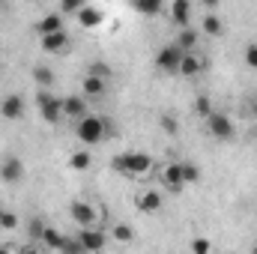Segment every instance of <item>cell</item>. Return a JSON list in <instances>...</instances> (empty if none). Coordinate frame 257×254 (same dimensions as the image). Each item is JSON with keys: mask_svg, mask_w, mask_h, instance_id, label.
Masks as SVG:
<instances>
[{"mask_svg": "<svg viewBox=\"0 0 257 254\" xmlns=\"http://www.w3.org/2000/svg\"><path fill=\"white\" fill-rule=\"evenodd\" d=\"M69 218H72L78 227H93V221L99 218V212H96V206L87 203V200H72V203H69Z\"/></svg>", "mask_w": 257, "mask_h": 254, "instance_id": "cell-6", "label": "cell"}, {"mask_svg": "<svg viewBox=\"0 0 257 254\" xmlns=\"http://www.w3.org/2000/svg\"><path fill=\"white\" fill-rule=\"evenodd\" d=\"M39 242H42L45 248H51V251L60 254V248L66 245V233H60L57 227H48V224H45V230H42V239H39Z\"/></svg>", "mask_w": 257, "mask_h": 254, "instance_id": "cell-21", "label": "cell"}, {"mask_svg": "<svg viewBox=\"0 0 257 254\" xmlns=\"http://www.w3.org/2000/svg\"><path fill=\"white\" fill-rule=\"evenodd\" d=\"M162 183L168 186V191H174V194H180V191L186 189V183H183V168H180V162H171V165H165V171H162Z\"/></svg>", "mask_w": 257, "mask_h": 254, "instance_id": "cell-13", "label": "cell"}, {"mask_svg": "<svg viewBox=\"0 0 257 254\" xmlns=\"http://www.w3.org/2000/svg\"><path fill=\"white\" fill-rule=\"evenodd\" d=\"M171 18H174V24L183 30V27H192L189 24V18H192V3L189 0H174L171 3Z\"/></svg>", "mask_w": 257, "mask_h": 254, "instance_id": "cell-17", "label": "cell"}, {"mask_svg": "<svg viewBox=\"0 0 257 254\" xmlns=\"http://www.w3.org/2000/svg\"><path fill=\"white\" fill-rule=\"evenodd\" d=\"M254 138H257V126H254Z\"/></svg>", "mask_w": 257, "mask_h": 254, "instance_id": "cell-40", "label": "cell"}, {"mask_svg": "<svg viewBox=\"0 0 257 254\" xmlns=\"http://www.w3.org/2000/svg\"><path fill=\"white\" fill-rule=\"evenodd\" d=\"M180 168H183V183H186V186L200 183V168H197L194 162H180Z\"/></svg>", "mask_w": 257, "mask_h": 254, "instance_id": "cell-27", "label": "cell"}, {"mask_svg": "<svg viewBox=\"0 0 257 254\" xmlns=\"http://www.w3.org/2000/svg\"><path fill=\"white\" fill-rule=\"evenodd\" d=\"M200 72H203V60H200L194 51H192V54H183L177 75H183V78H194V75H200Z\"/></svg>", "mask_w": 257, "mask_h": 254, "instance_id": "cell-20", "label": "cell"}, {"mask_svg": "<svg viewBox=\"0 0 257 254\" xmlns=\"http://www.w3.org/2000/svg\"><path fill=\"white\" fill-rule=\"evenodd\" d=\"M0 227L3 230H15L18 227V215L12 209H0Z\"/></svg>", "mask_w": 257, "mask_h": 254, "instance_id": "cell-30", "label": "cell"}, {"mask_svg": "<svg viewBox=\"0 0 257 254\" xmlns=\"http://www.w3.org/2000/svg\"><path fill=\"white\" fill-rule=\"evenodd\" d=\"M75 135L81 144H99L105 135H108V117H99V114H87L84 120L75 123Z\"/></svg>", "mask_w": 257, "mask_h": 254, "instance_id": "cell-2", "label": "cell"}, {"mask_svg": "<svg viewBox=\"0 0 257 254\" xmlns=\"http://www.w3.org/2000/svg\"><path fill=\"white\" fill-rule=\"evenodd\" d=\"M180 60H183V51H180L174 42H168V45H162L159 54H156V69L165 72V75H177Z\"/></svg>", "mask_w": 257, "mask_h": 254, "instance_id": "cell-5", "label": "cell"}, {"mask_svg": "<svg viewBox=\"0 0 257 254\" xmlns=\"http://www.w3.org/2000/svg\"><path fill=\"white\" fill-rule=\"evenodd\" d=\"M42 230H45V224L39 218H33L30 221V239H42Z\"/></svg>", "mask_w": 257, "mask_h": 254, "instance_id": "cell-35", "label": "cell"}, {"mask_svg": "<svg viewBox=\"0 0 257 254\" xmlns=\"http://www.w3.org/2000/svg\"><path fill=\"white\" fill-rule=\"evenodd\" d=\"M251 254H257V245H254V248H251Z\"/></svg>", "mask_w": 257, "mask_h": 254, "instance_id": "cell-39", "label": "cell"}, {"mask_svg": "<svg viewBox=\"0 0 257 254\" xmlns=\"http://www.w3.org/2000/svg\"><path fill=\"white\" fill-rule=\"evenodd\" d=\"M0 254H12V251H9V248H6V245H0Z\"/></svg>", "mask_w": 257, "mask_h": 254, "instance_id": "cell-38", "label": "cell"}, {"mask_svg": "<svg viewBox=\"0 0 257 254\" xmlns=\"http://www.w3.org/2000/svg\"><path fill=\"white\" fill-rule=\"evenodd\" d=\"M197 39H200V33H197L194 27H183V30H177V39H174V45H177L183 54H192L194 45H197Z\"/></svg>", "mask_w": 257, "mask_h": 254, "instance_id": "cell-19", "label": "cell"}, {"mask_svg": "<svg viewBox=\"0 0 257 254\" xmlns=\"http://www.w3.org/2000/svg\"><path fill=\"white\" fill-rule=\"evenodd\" d=\"M81 6H84L81 0H63V3H60V15H78Z\"/></svg>", "mask_w": 257, "mask_h": 254, "instance_id": "cell-32", "label": "cell"}, {"mask_svg": "<svg viewBox=\"0 0 257 254\" xmlns=\"http://www.w3.org/2000/svg\"><path fill=\"white\" fill-rule=\"evenodd\" d=\"M111 239H114V242H120V245L135 242V227L126 224V221H117V224H114V230H111Z\"/></svg>", "mask_w": 257, "mask_h": 254, "instance_id": "cell-22", "label": "cell"}, {"mask_svg": "<svg viewBox=\"0 0 257 254\" xmlns=\"http://www.w3.org/2000/svg\"><path fill=\"white\" fill-rule=\"evenodd\" d=\"M33 81L39 84V90H51L54 81H57V75H54L48 66H36V69H33Z\"/></svg>", "mask_w": 257, "mask_h": 254, "instance_id": "cell-23", "label": "cell"}, {"mask_svg": "<svg viewBox=\"0 0 257 254\" xmlns=\"http://www.w3.org/2000/svg\"><path fill=\"white\" fill-rule=\"evenodd\" d=\"M108 93V81H102V78H84V84H81V96L84 99H102Z\"/></svg>", "mask_w": 257, "mask_h": 254, "instance_id": "cell-18", "label": "cell"}, {"mask_svg": "<svg viewBox=\"0 0 257 254\" xmlns=\"http://www.w3.org/2000/svg\"><path fill=\"white\" fill-rule=\"evenodd\" d=\"M69 48V33L60 30V33H51V36H42V51L45 54H63Z\"/></svg>", "mask_w": 257, "mask_h": 254, "instance_id": "cell-15", "label": "cell"}, {"mask_svg": "<svg viewBox=\"0 0 257 254\" xmlns=\"http://www.w3.org/2000/svg\"><path fill=\"white\" fill-rule=\"evenodd\" d=\"M36 105H39V114L48 126H57L63 120V99H57L51 90H39L36 93Z\"/></svg>", "mask_w": 257, "mask_h": 254, "instance_id": "cell-3", "label": "cell"}, {"mask_svg": "<svg viewBox=\"0 0 257 254\" xmlns=\"http://www.w3.org/2000/svg\"><path fill=\"white\" fill-rule=\"evenodd\" d=\"M0 117L9 120V123H18L24 117V96L21 93H6L3 102H0Z\"/></svg>", "mask_w": 257, "mask_h": 254, "instance_id": "cell-8", "label": "cell"}, {"mask_svg": "<svg viewBox=\"0 0 257 254\" xmlns=\"http://www.w3.org/2000/svg\"><path fill=\"white\" fill-rule=\"evenodd\" d=\"M60 254H87L84 245L78 242V236H66V245L60 248Z\"/></svg>", "mask_w": 257, "mask_h": 254, "instance_id": "cell-31", "label": "cell"}, {"mask_svg": "<svg viewBox=\"0 0 257 254\" xmlns=\"http://www.w3.org/2000/svg\"><path fill=\"white\" fill-rule=\"evenodd\" d=\"M242 60H245V66H248V69H257V42H254V45H248V48H245Z\"/></svg>", "mask_w": 257, "mask_h": 254, "instance_id": "cell-34", "label": "cell"}, {"mask_svg": "<svg viewBox=\"0 0 257 254\" xmlns=\"http://www.w3.org/2000/svg\"><path fill=\"white\" fill-rule=\"evenodd\" d=\"M111 168L123 177H147L153 171V156L150 153H141V150H128L111 159Z\"/></svg>", "mask_w": 257, "mask_h": 254, "instance_id": "cell-1", "label": "cell"}, {"mask_svg": "<svg viewBox=\"0 0 257 254\" xmlns=\"http://www.w3.org/2000/svg\"><path fill=\"white\" fill-rule=\"evenodd\" d=\"M159 126H162L165 135H171V138H177V135H180V123H177L171 114H162V117H159Z\"/></svg>", "mask_w": 257, "mask_h": 254, "instance_id": "cell-29", "label": "cell"}, {"mask_svg": "<svg viewBox=\"0 0 257 254\" xmlns=\"http://www.w3.org/2000/svg\"><path fill=\"white\" fill-rule=\"evenodd\" d=\"M90 165H93V156L87 150H78V153L69 156V168L72 171H90Z\"/></svg>", "mask_w": 257, "mask_h": 254, "instance_id": "cell-24", "label": "cell"}, {"mask_svg": "<svg viewBox=\"0 0 257 254\" xmlns=\"http://www.w3.org/2000/svg\"><path fill=\"white\" fill-rule=\"evenodd\" d=\"M87 75H90V78H102V81H108V75H111V63H105V60H93V63L87 66Z\"/></svg>", "mask_w": 257, "mask_h": 254, "instance_id": "cell-26", "label": "cell"}, {"mask_svg": "<svg viewBox=\"0 0 257 254\" xmlns=\"http://www.w3.org/2000/svg\"><path fill=\"white\" fill-rule=\"evenodd\" d=\"M90 111H87V99L81 96V93H72V96H63V117L69 120H84Z\"/></svg>", "mask_w": 257, "mask_h": 254, "instance_id": "cell-10", "label": "cell"}, {"mask_svg": "<svg viewBox=\"0 0 257 254\" xmlns=\"http://www.w3.org/2000/svg\"><path fill=\"white\" fill-rule=\"evenodd\" d=\"M206 129H209V135L218 138L221 144H227V141L236 138V126H233V120H230L227 114H221V111H212V114L206 117Z\"/></svg>", "mask_w": 257, "mask_h": 254, "instance_id": "cell-4", "label": "cell"}, {"mask_svg": "<svg viewBox=\"0 0 257 254\" xmlns=\"http://www.w3.org/2000/svg\"><path fill=\"white\" fill-rule=\"evenodd\" d=\"M0 180H3L6 186L21 183V180H24V162H21L18 156H6V159L0 162Z\"/></svg>", "mask_w": 257, "mask_h": 254, "instance_id": "cell-9", "label": "cell"}, {"mask_svg": "<svg viewBox=\"0 0 257 254\" xmlns=\"http://www.w3.org/2000/svg\"><path fill=\"white\" fill-rule=\"evenodd\" d=\"M194 111H197V117H200V120H206V117L212 114V102H209V96H203V93H200V96L194 99Z\"/></svg>", "mask_w": 257, "mask_h": 254, "instance_id": "cell-28", "label": "cell"}, {"mask_svg": "<svg viewBox=\"0 0 257 254\" xmlns=\"http://www.w3.org/2000/svg\"><path fill=\"white\" fill-rule=\"evenodd\" d=\"M135 203H138V209H141V212H159V209H162V191H156V189L141 191Z\"/></svg>", "mask_w": 257, "mask_h": 254, "instance_id": "cell-16", "label": "cell"}, {"mask_svg": "<svg viewBox=\"0 0 257 254\" xmlns=\"http://www.w3.org/2000/svg\"><path fill=\"white\" fill-rule=\"evenodd\" d=\"M18 254H39V251H36L33 245H27V248H21V251H18Z\"/></svg>", "mask_w": 257, "mask_h": 254, "instance_id": "cell-37", "label": "cell"}, {"mask_svg": "<svg viewBox=\"0 0 257 254\" xmlns=\"http://www.w3.org/2000/svg\"><path fill=\"white\" fill-rule=\"evenodd\" d=\"M248 111H251V117L257 120V93L251 96V99H248Z\"/></svg>", "mask_w": 257, "mask_h": 254, "instance_id": "cell-36", "label": "cell"}, {"mask_svg": "<svg viewBox=\"0 0 257 254\" xmlns=\"http://www.w3.org/2000/svg\"><path fill=\"white\" fill-rule=\"evenodd\" d=\"M132 6H135V12H141V15H159V12L165 9L162 0H135Z\"/></svg>", "mask_w": 257, "mask_h": 254, "instance_id": "cell-25", "label": "cell"}, {"mask_svg": "<svg viewBox=\"0 0 257 254\" xmlns=\"http://www.w3.org/2000/svg\"><path fill=\"white\" fill-rule=\"evenodd\" d=\"M75 18H78V24H81L84 30H96V27L105 21V12H102L99 6H93V3H84L81 12H78Z\"/></svg>", "mask_w": 257, "mask_h": 254, "instance_id": "cell-12", "label": "cell"}, {"mask_svg": "<svg viewBox=\"0 0 257 254\" xmlns=\"http://www.w3.org/2000/svg\"><path fill=\"white\" fill-rule=\"evenodd\" d=\"M33 30L39 33V39H42V36H51V33H60V30H63V15H60V12H48V15H42V18L33 24Z\"/></svg>", "mask_w": 257, "mask_h": 254, "instance_id": "cell-14", "label": "cell"}, {"mask_svg": "<svg viewBox=\"0 0 257 254\" xmlns=\"http://www.w3.org/2000/svg\"><path fill=\"white\" fill-rule=\"evenodd\" d=\"M200 33L209 36V39H218V36L227 33V24H224V18H221L218 12H206V15L200 18Z\"/></svg>", "mask_w": 257, "mask_h": 254, "instance_id": "cell-11", "label": "cell"}, {"mask_svg": "<svg viewBox=\"0 0 257 254\" xmlns=\"http://www.w3.org/2000/svg\"><path fill=\"white\" fill-rule=\"evenodd\" d=\"M209 239H203V236H197V239H192V254H209Z\"/></svg>", "mask_w": 257, "mask_h": 254, "instance_id": "cell-33", "label": "cell"}, {"mask_svg": "<svg viewBox=\"0 0 257 254\" xmlns=\"http://www.w3.org/2000/svg\"><path fill=\"white\" fill-rule=\"evenodd\" d=\"M78 242L84 245V251H87V254H99V251H105L108 236H105V230H96V227H81V230H78Z\"/></svg>", "mask_w": 257, "mask_h": 254, "instance_id": "cell-7", "label": "cell"}]
</instances>
